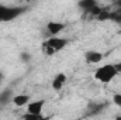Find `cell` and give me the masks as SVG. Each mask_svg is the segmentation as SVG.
<instances>
[{
	"label": "cell",
	"mask_w": 121,
	"mask_h": 120,
	"mask_svg": "<svg viewBox=\"0 0 121 120\" xmlns=\"http://www.w3.org/2000/svg\"><path fill=\"white\" fill-rule=\"evenodd\" d=\"M1 81H3V74L0 72V83H1Z\"/></svg>",
	"instance_id": "obj_16"
},
{
	"label": "cell",
	"mask_w": 121,
	"mask_h": 120,
	"mask_svg": "<svg viewBox=\"0 0 121 120\" xmlns=\"http://www.w3.org/2000/svg\"><path fill=\"white\" fill-rule=\"evenodd\" d=\"M63 28H65V24L63 23H58V21H49L47 24V31H48L49 37H58V34Z\"/></svg>",
	"instance_id": "obj_6"
},
{
	"label": "cell",
	"mask_w": 121,
	"mask_h": 120,
	"mask_svg": "<svg viewBox=\"0 0 121 120\" xmlns=\"http://www.w3.org/2000/svg\"><path fill=\"white\" fill-rule=\"evenodd\" d=\"M13 97H14V95H13L11 89H4L3 92H0V105L1 106L9 105L10 102H13Z\"/></svg>",
	"instance_id": "obj_10"
},
{
	"label": "cell",
	"mask_w": 121,
	"mask_h": 120,
	"mask_svg": "<svg viewBox=\"0 0 121 120\" xmlns=\"http://www.w3.org/2000/svg\"><path fill=\"white\" fill-rule=\"evenodd\" d=\"M110 20L116 23H121V7H118L114 11H110Z\"/></svg>",
	"instance_id": "obj_12"
},
{
	"label": "cell",
	"mask_w": 121,
	"mask_h": 120,
	"mask_svg": "<svg viewBox=\"0 0 121 120\" xmlns=\"http://www.w3.org/2000/svg\"><path fill=\"white\" fill-rule=\"evenodd\" d=\"M44 106H45V100L44 99L35 100V102H30L27 105V113H31V115H42Z\"/></svg>",
	"instance_id": "obj_5"
},
{
	"label": "cell",
	"mask_w": 121,
	"mask_h": 120,
	"mask_svg": "<svg viewBox=\"0 0 121 120\" xmlns=\"http://www.w3.org/2000/svg\"><path fill=\"white\" fill-rule=\"evenodd\" d=\"M66 81H68V76H66L65 74H58V75H55V78L52 79V88L55 90H60L65 86Z\"/></svg>",
	"instance_id": "obj_8"
},
{
	"label": "cell",
	"mask_w": 121,
	"mask_h": 120,
	"mask_svg": "<svg viewBox=\"0 0 121 120\" xmlns=\"http://www.w3.org/2000/svg\"><path fill=\"white\" fill-rule=\"evenodd\" d=\"M103 58H104V55H103L100 51H87V52L85 54V60H86V62H87V64H91V65L101 62Z\"/></svg>",
	"instance_id": "obj_7"
},
{
	"label": "cell",
	"mask_w": 121,
	"mask_h": 120,
	"mask_svg": "<svg viewBox=\"0 0 121 120\" xmlns=\"http://www.w3.org/2000/svg\"><path fill=\"white\" fill-rule=\"evenodd\" d=\"M23 120H49L48 116H44V115H31V113H24L23 115Z\"/></svg>",
	"instance_id": "obj_11"
},
{
	"label": "cell",
	"mask_w": 121,
	"mask_h": 120,
	"mask_svg": "<svg viewBox=\"0 0 121 120\" xmlns=\"http://www.w3.org/2000/svg\"><path fill=\"white\" fill-rule=\"evenodd\" d=\"M26 10H27V7H24V6H4V4H0V23L11 21V20L17 18L18 16H21Z\"/></svg>",
	"instance_id": "obj_3"
},
{
	"label": "cell",
	"mask_w": 121,
	"mask_h": 120,
	"mask_svg": "<svg viewBox=\"0 0 121 120\" xmlns=\"http://www.w3.org/2000/svg\"><path fill=\"white\" fill-rule=\"evenodd\" d=\"M117 75H118V72H117L116 65L114 64H106V65H101L100 68L96 69L94 79L101 82V83H110Z\"/></svg>",
	"instance_id": "obj_2"
},
{
	"label": "cell",
	"mask_w": 121,
	"mask_h": 120,
	"mask_svg": "<svg viewBox=\"0 0 121 120\" xmlns=\"http://www.w3.org/2000/svg\"><path fill=\"white\" fill-rule=\"evenodd\" d=\"M13 103H14L17 107L27 106V105L30 103V96H28V95H24V93H21V95H14V97H13Z\"/></svg>",
	"instance_id": "obj_9"
},
{
	"label": "cell",
	"mask_w": 121,
	"mask_h": 120,
	"mask_svg": "<svg viewBox=\"0 0 121 120\" xmlns=\"http://www.w3.org/2000/svg\"><path fill=\"white\" fill-rule=\"evenodd\" d=\"M21 60L24 61V62H28V61L31 60V55H30V54H26V52H23V54H21Z\"/></svg>",
	"instance_id": "obj_14"
},
{
	"label": "cell",
	"mask_w": 121,
	"mask_h": 120,
	"mask_svg": "<svg viewBox=\"0 0 121 120\" xmlns=\"http://www.w3.org/2000/svg\"><path fill=\"white\" fill-rule=\"evenodd\" d=\"M68 44H69L68 38H63V37H49L48 40H45L42 42V51H44L45 55H52V54L58 52L60 50H63Z\"/></svg>",
	"instance_id": "obj_1"
},
{
	"label": "cell",
	"mask_w": 121,
	"mask_h": 120,
	"mask_svg": "<svg viewBox=\"0 0 121 120\" xmlns=\"http://www.w3.org/2000/svg\"><path fill=\"white\" fill-rule=\"evenodd\" d=\"M116 120H121V116H117V119Z\"/></svg>",
	"instance_id": "obj_17"
},
{
	"label": "cell",
	"mask_w": 121,
	"mask_h": 120,
	"mask_svg": "<svg viewBox=\"0 0 121 120\" xmlns=\"http://www.w3.org/2000/svg\"><path fill=\"white\" fill-rule=\"evenodd\" d=\"M116 65V68H117V72H121V62H118V64H114Z\"/></svg>",
	"instance_id": "obj_15"
},
{
	"label": "cell",
	"mask_w": 121,
	"mask_h": 120,
	"mask_svg": "<svg viewBox=\"0 0 121 120\" xmlns=\"http://www.w3.org/2000/svg\"><path fill=\"white\" fill-rule=\"evenodd\" d=\"M78 6H79L83 11H87V13L96 14V16L101 11V9L99 7L97 1H94V0H83V1H79Z\"/></svg>",
	"instance_id": "obj_4"
},
{
	"label": "cell",
	"mask_w": 121,
	"mask_h": 120,
	"mask_svg": "<svg viewBox=\"0 0 121 120\" xmlns=\"http://www.w3.org/2000/svg\"><path fill=\"white\" fill-rule=\"evenodd\" d=\"M113 102H114L116 106L121 107V93H116V95L113 96Z\"/></svg>",
	"instance_id": "obj_13"
}]
</instances>
